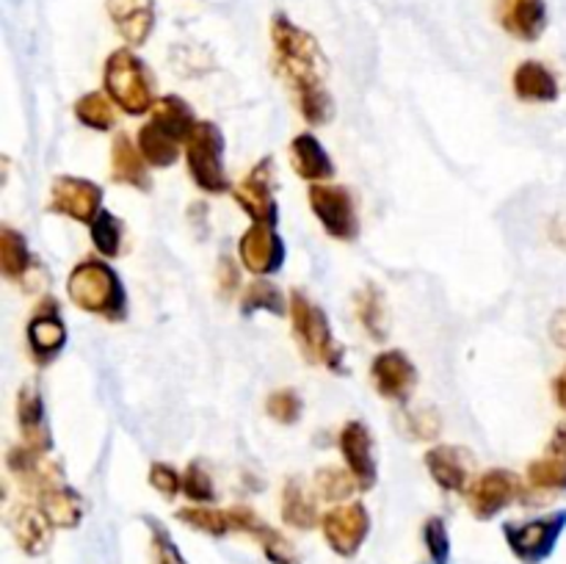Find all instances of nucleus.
I'll use <instances>...</instances> for the list:
<instances>
[{"label":"nucleus","mask_w":566,"mask_h":564,"mask_svg":"<svg viewBox=\"0 0 566 564\" xmlns=\"http://www.w3.org/2000/svg\"><path fill=\"white\" fill-rule=\"evenodd\" d=\"M271 48H274L276 75L296 97L302 119L310 127L326 125L335 116V97L326 88L329 61H326L318 39L287 14L276 11L271 17Z\"/></svg>","instance_id":"nucleus-1"},{"label":"nucleus","mask_w":566,"mask_h":564,"mask_svg":"<svg viewBox=\"0 0 566 564\" xmlns=\"http://www.w3.org/2000/svg\"><path fill=\"white\" fill-rule=\"evenodd\" d=\"M197 114L188 105V100L177 94L158 97L155 108L149 111V119L138 127V149L144 153L153 169H169L177 164L188 136L197 127Z\"/></svg>","instance_id":"nucleus-2"},{"label":"nucleus","mask_w":566,"mask_h":564,"mask_svg":"<svg viewBox=\"0 0 566 564\" xmlns=\"http://www.w3.org/2000/svg\"><path fill=\"white\" fill-rule=\"evenodd\" d=\"M66 296L77 310L119 324L127 318V288L119 271L99 258H83L66 276Z\"/></svg>","instance_id":"nucleus-3"},{"label":"nucleus","mask_w":566,"mask_h":564,"mask_svg":"<svg viewBox=\"0 0 566 564\" xmlns=\"http://www.w3.org/2000/svg\"><path fill=\"white\" fill-rule=\"evenodd\" d=\"M287 318H291L293 341H296L304 363L324 365L329 374H346V348L337 343L329 315L321 304H315L307 293L296 288V291H291Z\"/></svg>","instance_id":"nucleus-4"},{"label":"nucleus","mask_w":566,"mask_h":564,"mask_svg":"<svg viewBox=\"0 0 566 564\" xmlns=\"http://www.w3.org/2000/svg\"><path fill=\"white\" fill-rule=\"evenodd\" d=\"M105 94L127 116H144L155 108V75L133 48H119L105 59L103 66Z\"/></svg>","instance_id":"nucleus-5"},{"label":"nucleus","mask_w":566,"mask_h":564,"mask_svg":"<svg viewBox=\"0 0 566 564\" xmlns=\"http://www.w3.org/2000/svg\"><path fill=\"white\" fill-rule=\"evenodd\" d=\"M224 133L216 122L199 119L186 142V166L193 186L205 194L230 191V175L224 166Z\"/></svg>","instance_id":"nucleus-6"},{"label":"nucleus","mask_w":566,"mask_h":564,"mask_svg":"<svg viewBox=\"0 0 566 564\" xmlns=\"http://www.w3.org/2000/svg\"><path fill=\"white\" fill-rule=\"evenodd\" d=\"M566 531V509H556L525 523H503V536L514 556L523 564H542L556 553L558 540Z\"/></svg>","instance_id":"nucleus-7"},{"label":"nucleus","mask_w":566,"mask_h":564,"mask_svg":"<svg viewBox=\"0 0 566 564\" xmlns=\"http://www.w3.org/2000/svg\"><path fill=\"white\" fill-rule=\"evenodd\" d=\"M310 210L315 213L318 224L324 232L335 241H357L359 236V216L354 194L346 186H326V182H315L307 191Z\"/></svg>","instance_id":"nucleus-8"},{"label":"nucleus","mask_w":566,"mask_h":564,"mask_svg":"<svg viewBox=\"0 0 566 564\" xmlns=\"http://www.w3.org/2000/svg\"><path fill=\"white\" fill-rule=\"evenodd\" d=\"M468 506L473 512V518L479 520H492L503 512V509L512 506L514 501H523L525 498V481L520 479L514 470L509 468H492L486 473H481L479 479L470 484Z\"/></svg>","instance_id":"nucleus-9"},{"label":"nucleus","mask_w":566,"mask_h":564,"mask_svg":"<svg viewBox=\"0 0 566 564\" xmlns=\"http://www.w3.org/2000/svg\"><path fill=\"white\" fill-rule=\"evenodd\" d=\"M103 188L94 180L77 175H59L50 186V205L48 213L66 216L77 224H92L103 210Z\"/></svg>","instance_id":"nucleus-10"},{"label":"nucleus","mask_w":566,"mask_h":564,"mask_svg":"<svg viewBox=\"0 0 566 564\" xmlns=\"http://www.w3.org/2000/svg\"><path fill=\"white\" fill-rule=\"evenodd\" d=\"M230 194L249 219L276 227V221H280V205H276L274 197V158L258 160L252 166V171L238 186H232Z\"/></svg>","instance_id":"nucleus-11"},{"label":"nucleus","mask_w":566,"mask_h":564,"mask_svg":"<svg viewBox=\"0 0 566 564\" xmlns=\"http://www.w3.org/2000/svg\"><path fill=\"white\" fill-rule=\"evenodd\" d=\"M238 260L254 276L280 274L287 260L285 238L276 232L274 224L252 221V227L238 238Z\"/></svg>","instance_id":"nucleus-12"},{"label":"nucleus","mask_w":566,"mask_h":564,"mask_svg":"<svg viewBox=\"0 0 566 564\" xmlns=\"http://www.w3.org/2000/svg\"><path fill=\"white\" fill-rule=\"evenodd\" d=\"M321 529H324L326 545L343 558L357 556L359 547L365 545L370 534V512L365 503H343V506L329 509L321 518Z\"/></svg>","instance_id":"nucleus-13"},{"label":"nucleus","mask_w":566,"mask_h":564,"mask_svg":"<svg viewBox=\"0 0 566 564\" xmlns=\"http://www.w3.org/2000/svg\"><path fill=\"white\" fill-rule=\"evenodd\" d=\"M25 341L31 359L36 365H50L66 348L70 332H66L64 318H61V307L53 296L42 299V304L33 310L25 326Z\"/></svg>","instance_id":"nucleus-14"},{"label":"nucleus","mask_w":566,"mask_h":564,"mask_svg":"<svg viewBox=\"0 0 566 564\" xmlns=\"http://www.w3.org/2000/svg\"><path fill=\"white\" fill-rule=\"evenodd\" d=\"M6 468L14 476L17 484L25 492H31L33 498H36L39 492L50 490V487L55 484H64L66 481L64 464H61L59 459L50 457L48 451H36V448L25 446V442L9 448V453H6Z\"/></svg>","instance_id":"nucleus-15"},{"label":"nucleus","mask_w":566,"mask_h":564,"mask_svg":"<svg viewBox=\"0 0 566 564\" xmlns=\"http://www.w3.org/2000/svg\"><path fill=\"white\" fill-rule=\"evenodd\" d=\"M370 379H374L376 393L387 401L407 404L418 387V368L401 348H385L370 363Z\"/></svg>","instance_id":"nucleus-16"},{"label":"nucleus","mask_w":566,"mask_h":564,"mask_svg":"<svg viewBox=\"0 0 566 564\" xmlns=\"http://www.w3.org/2000/svg\"><path fill=\"white\" fill-rule=\"evenodd\" d=\"M423 464L429 470V476L434 479V484L440 490L453 492V495H464L473 484V470H475V457L473 451L462 446H442L429 448L423 453Z\"/></svg>","instance_id":"nucleus-17"},{"label":"nucleus","mask_w":566,"mask_h":564,"mask_svg":"<svg viewBox=\"0 0 566 564\" xmlns=\"http://www.w3.org/2000/svg\"><path fill=\"white\" fill-rule=\"evenodd\" d=\"M337 446H340V457L346 459V468L354 473L359 490H374L376 481H379V464H376L374 435H370L368 424L348 420L337 435Z\"/></svg>","instance_id":"nucleus-18"},{"label":"nucleus","mask_w":566,"mask_h":564,"mask_svg":"<svg viewBox=\"0 0 566 564\" xmlns=\"http://www.w3.org/2000/svg\"><path fill=\"white\" fill-rule=\"evenodd\" d=\"M495 20L509 36L536 42L547 31V0H495Z\"/></svg>","instance_id":"nucleus-19"},{"label":"nucleus","mask_w":566,"mask_h":564,"mask_svg":"<svg viewBox=\"0 0 566 564\" xmlns=\"http://www.w3.org/2000/svg\"><path fill=\"white\" fill-rule=\"evenodd\" d=\"M230 518L235 531H243V534L254 536L260 542V547H263L265 558L271 564H302V556L293 547V542L287 536H282L274 525L265 523L258 512H252L249 506H232Z\"/></svg>","instance_id":"nucleus-20"},{"label":"nucleus","mask_w":566,"mask_h":564,"mask_svg":"<svg viewBox=\"0 0 566 564\" xmlns=\"http://www.w3.org/2000/svg\"><path fill=\"white\" fill-rule=\"evenodd\" d=\"M105 11L127 48H142L153 36L155 20H158L155 0H105Z\"/></svg>","instance_id":"nucleus-21"},{"label":"nucleus","mask_w":566,"mask_h":564,"mask_svg":"<svg viewBox=\"0 0 566 564\" xmlns=\"http://www.w3.org/2000/svg\"><path fill=\"white\" fill-rule=\"evenodd\" d=\"M17 429H20V437L25 446L50 453L53 437H50L48 407H44L42 393H39V387L33 382L22 385L20 393H17Z\"/></svg>","instance_id":"nucleus-22"},{"label":"nucleus","mask_w":566,"mask_h":564,"mask_svg":"<svg viewBox=\"0 0 566 564\" xmlns=\"http://www.w3.org/2000/svg\"><path fill=\"white\" fill-rule=\"evenodd\" d=\"M9 525L17 545H20L28 556H42L50 547V542H53L55 525L50 523V518L42 512V506H39L36 501L14 506V512L9 514Z\"/></svg>","instance_id":"nucleus-23"},{"label":"nucleus","mask_w":566,"mask_h":564,"mask_svg":"<svg viewBox=\"0 0 566 564\" xmlns=\"http://www.w3.org/2000/svg\"><path fill=\"white\" fill-rule=\"evenodd\" d=\"M111 180L119 182V186L138 188L144 194L153 188L147 158L138 149V142H133L127 133H116L114 144H111Z\"/></svg>","instance_id":"nucleus-24"},{"label":"nucleus","mask_w":566,"mask_h":564,"mask_svg":"<svg viewBox=\"0 0 566 564\" xmlns=\"http://www.w3.org/2000/svg\"><path fill=\"white\" fill-rule=\"evenodd\" d=\"M287 153H291L293 171H296L302 180H307L310 186L335 177V160H332V155L326 153L324 142H321L315 133L304 130L298 133V136H293Z\"/></svg>","instance_id":"nucleus-25"},{"label":"nucleus","mask_w":566,"mask_h":564,"mask_svg":"<svg viewBox=\"0 0 566 564\" xmlns=\"http://www.w3.org/2000/svg\"><path fill=\"white\" fill-rule=\"evenodd\" d=\"M514 97L523 103H556L562 88H558L556 72L542 61H523L512 75Z\"/></svg>","instance_id":"nucleus-26"},{"label":"nucleus","mask_w":566,"mask_h":564,"mask_svg":"<svg viewBox=\"0 0 566 564\" xmlns=\"http://www.w3.org/2000/svg\"><path fill=\"white\" fill-rule=\"evenodd\" d=\"M33 501L42 506V512L48 514L50 523L55 529H77L83 523V514H86V501L77 490H72L70 484H55L50 490L39 492Z\"/></svg>","instance_id":"nucleus-27"},{"label":"nucleus","mask_w":566,"mask_h":564,"mask_svg":"<svg viewBox=\"0 0 566 564\" xmlns=\"http://www.w3.org/2000/svg\"><path fill=\"white\" fill-rule=\"evenodd\" d=\"M0 271L9 282H28L31 271H39L36 258H33L31 247H28L25 236L17 232L14 227H0Z\"/></svg>","instance_id":"nucleus-28"},{"label":"nucleus","mask_w":566,"mask_h":564,"mask_svg":"<svg viewBox=\"0 0 566 564\" xmlns=\"http://www.w3.org/2000/svg\"><path fill=\"white\" fill-rule=\"evenodd\" d=\"M280 512H282V520L298 531H307L318 525V506H315V498L310 495L304 481L296 479V476L282 484Z\"/></svg>","instance_id":"nucleus-29"},{"label":"nucleus","mask_w":566,"mask_h":564,"mask_svg":"<svg viewBox=\"0 0 566 564\" xmlns=\"http://www.w3.org/2000/svg\"><path fill=\"white\" fill-rule=\"evenodd\" d=\"M254 313H271L282 318V315L291 313V296H285L282 288L271 282L269 276H258V280H252L243 288L241 296V315L249 318Z\"/></svg>","instance_id":"nucleus-30"},{"label":"nucleus","mask_w":566,"mask_h":564,"mask_svg":"<svg viewBox=\"0 0 566 564\" xmlns=\"http://www.w3.org/2000/svg\"><path fill=\"white\" fill-rule=\"evenodd\" d=\"M354 310H357V318L359 324H363V330L368 332V337H374L376 343H385L387 335H390L385 293L368 282V285L359 288L357 296H354Z\"/></svg>","instance_id":"nucleus-31"},{"label":"nucleus","mask_w":566,"mask_h":564,"mask_svg":"<svg viewBox=\"0 0 566 564\" xmlns=\"http://www.w3.org/2000/svg\"><path fill=\"white\" fill-rule=\"evenodd\" d=\"M75 119L83 127L97 133H108L116 127V103L105 92H88L75 100Z\"/></svg>","instance_id":"nucleus-32"},{"label":"nucleus","mask_w":566,"mask_h":564,"mask_svg":"<svg viewBox=\"0 0 566 564\" xmlns=\"http://www.w3.org/2000/svg\"><path fill=\"white\" fill-rule=\"evenodd\" d=\"M92 232V243L97 249V254L103 260H114L122 254V243H125V221L116 213H111L108 208L99 210L97 219L88 224Z\"/></svg>","instance_id":"nucleus-33"},{"label":"nucleus","mask_w":566,"mask_h":564,"mask_svg":"<svg viewBox=\"0 0 566 564\" xmlns=\"http://www.w3.org/2000/svg\"><path fill=\"white\" fill-rule=\"evenodd\" d=\"M177 520H182L188 529L202 531V534L208 536H227L230 531H235V525H232V518H230V509L221 512V509L202 506V503L177 509Z\"/></svg>","instance_id":"nucleus-34"},{"label":"nucleus","mask_w":566,"mask_h":564,"mask_svg":"<svg viewBox=\"0 0 566 564\" xmlns=\"http://www.w3.org/2000/svg\"><path fill=\"white\" fill-rule=\"evenodd\" d=\"M315 492H318L324 501H348V498L354 495V492L359 490L357 479H354V473L348 468H335V464H326V468H318L315 470Z\"/></svg>","instance_id":"nucleus-35"},{"label":"nucleus","mask_w":566,"mask_h":564,"mask_svg":"<svg viewBox=\"0 0 566 564\" xmlns=\"http://www.w3.org/2000/svg\"><path fill=\"white\" fill-rule=\"evenodd\" d=\"M528 484L542 492H566V459L553 453L534 459L528 464Z\"/></svg>","instance_id":"nucleus-36"},{"label":"nucleus","mask_w":566,"mask_h":564,"mask_svg":"<svg viewBox=\"0 0 566 564\" xmlns=\"http://www.w3.org/2000/svg\"><path fill=\"white\" fill-rule=\"evenodd\" d=\"M265 415L280 426H293L304 415V398L293 387H280L265 396Z\"/></svg>","instance_id":"nucleus-37"},{"label":"nucleus","mask_w":566,"mask_h":564,"mask_svg":"<svg viewBox=\"0 0 566 564\" xmlns=\"http://www.w3.org/2000/svg\"><path fill=\"white\" fill-rule=\"evenodd\" d=\"M182 495L193 503H202V506L216 503L219 492H216L213 476L208 473V468L202 462H191L182 470Z\"/></svg>","instance_id":"nucleus-38"},{"label":"nucleus","mask_w":566,"mask_h":564,"mask_svg":"<svg viewBox=\"0 0 566 564\" xmlns=\"http://www.w3.org/2000/svg\"><path fill=\"white\" fill-rule=\"evenodd\" d=\"M144 525L149 529V551H153V564H188L177 542L171 540L169 529L160 520L144 518Z\"/></svg>","instance_id":"nucleus-39"},{"label":"nucleus","mask_w":566,"mask_h":564,"mask_svg":"<svg viewBox=\"0 0 566 564\" xmlns=\"http://www.w3.org/2000/svg\"><path fill=\"white\" fill-rule=\"evenodd\" d=\"M423 545L431 564H451V536L442 518H429L423 523Z\"/></svg>","instance_id":"nucleus-40"},{"label":"nucleus","mask_w":566,"mask_h":564,"mask_svg":"<svg viewBox=\"0 0 566 564\" xmlns=\"http://www.w3.org/2000/svg\"><path fill=\"white\" fill-rule=\"evenodd\" d=\"M149 487L158 490L164 498H177L182 492V473L177 468H171L169 462H153L149 464Z\"/></svg>","instance_id":"nucleus-41"},{"label":"nucleus","mask_w":566,"mask_h":564,"mask_svg":"<svg viewBox=\"0 0 566 564\" xmlns=\"http://www.w3.org/2000/svg\"><path fill=\"white\" fill-rule=\"evenodd\" d=\"M407 431L415 440H437L442 435V418L434 409H412L407 412Z\"/></svg>","instance_id":"nucleus-42"},{"label":"nucleus","mask_w":566,"mask_h":564,"mask_svg":"<svg viewBox=\"0 0 566 564\" xmlns=\"http://www.w3.org/2000/svg\"><path fill=\"white\" fill-rule=\"evenodd\" d=\"M241 260H232L230 254H221L219 258V274H216V282H219V293L224 299H230L232 293L241 288Z\"/></svg>","instance_id":"nucleus-43"},{"label":"nucleus","mask_w":566,"mask_h":564,"mask_svg":"<svg viewBox=\"0 0 566 564\" xmlns=\"http://www.w3.org/2000/svg\"><path fill=\"white\" fill-rule=\"evenodd\" d=\"M551 341L556 343L562 352H566V307L556 310L551 318Z\"/></svg>","instance_id":"nucleus-44"},{"label":"nucleus","mask_w":566,"mask_h":564,"mask_svg":"<svg viewBox=\"0 0 566 564\" xmlns=\"http://www.w3.org/2000/svg\"><path fill=\"white\" fill-rule=\"evenodd\" d=\"M545 453H553V457L566 459V420H564V424L556 426V431H553V437H551V442H547Z\"/></svg>","instance_id":"nucleus-45"},{"label":"nucleus","mask_w":566,"mask_h":564,"mask_svg":"<svg viewBox=\"0 0 566 564\" xmlns=\"http://www.w3.org/2000/svg\"><path fill=\"white\" fill-rule=\"evenodd\" d=\"M553 396H556V404L566 412V365L562 368V374L553 379Z\"/></svg>","instance_id":"nucleus-46"}]
</instances>
